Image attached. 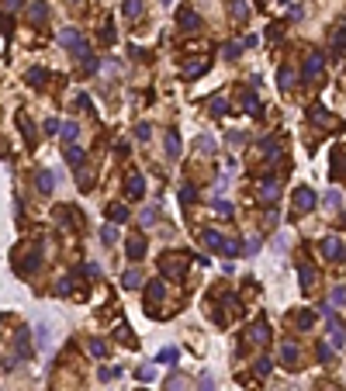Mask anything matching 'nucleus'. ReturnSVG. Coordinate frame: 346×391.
Listing matches in <instances>:
<instances>
[{"instance_id":"nucleus-1","label":"nucleus","mask_w":346,"mask_h":391,"mask_svg":"<svg viewBox=\"0 0 346 391\" xmlns=\"http://www.w3.org/2000/svg\"><path fill=\"white\" fill-rule=\"evenodd\" d=\"M177 28H180L184 35H197V31L204 28V21H201V14H197L194 7H180V11H177Z\"/></svg>"},{"instance_id":"nucleus-2","label":"nucleus","mask_w":346,"mask_h":391,"mask_svg":"<svg viewBox=\"0 0 346 391\" xmlns=\"http://www.w3.org/2000/svg\"><path fill=\"white\" fill-rule=\"evenodd\" d=\"M59 42H62L66 49H73V52H77L80 59H90V45L80 39V31H77V28H62V31H59Z\"/></svg>"},{"instance_id":"nucleus-3","label":"nucleus","mask_w":346,"mask_h":391,"mask_svg":"<svg viewBox=\"0 0 346 391\" xmlns=\"http://www.w3.org/2000/svg\"><path fill=\"white\" fill-rule=\"evenodd\" d=\"M159 274H163V277H180V274H184V256H180V253L163 256V260H159Z\"/></svg>"},{"instance_id":"nucleus-4","label":"nucleus","mask_w":346,"mask_h":391,"mask_svg":"<svg viewBox=\"0 0 346 391\" xmlns=\"http://www.w3.org/2000/svg\"><path fill=\"white\" fill-rule=\"evenodd\" d=\"M312 208H315V194H312V187H298V191H294V211L305 215V211H312Z\"/></svg>"},{"instance_id":"nucleus-5","label":"nucleus","mask_w":346,"mask_h":391,"mask_svg":"<svg viewBox=\"0 0 346 391\" xmlns=\"http://www.w3.org/2000/svg\"><path fill=\"white\" fill-rule=\"evenodd\" d=\"M277 197H281V187H277V180H273V176H267V180L260 184V201L273 208V204H277Z\"/></svg>"},{"instance_id":"nucleus-6","label":"nucleus","mask_w":346,"mask_h":391,"mask_svg":"<svg viewBox=\"0 0 346 391\" xmlns=\"http://www.w3.org/2000/svg\"><path fill=\"white\" fill-rule=\"evenodd\" d=\"M308 118H312L315 125H322V128H339V118H332V115L326 111V108H319V104H315V108L308 111Z\"/></svg>"},{"instance_id":"nucleus-7","label":"nucleus","mask_w":346,"mask_h":391,"mask_svg":"<svg viewBox=\"0 0 346 391\" xmlns=\"http://www.w3.org/2000/svg\"><path fill=\"white\" fill-rule=\"evenodd\" d=\"M24 253H28V256H21V260H18V270H21V274H35L39 263H42V253H39V250H24Z\"/></svg>"},{"instance_id":"nucleus-8","label":"nucleus","mask_w":346,"mask_h":391,"mask_svg":"<svg viewBox=\"0 0 346 391\" xmlns=\"http://www.w3.org/2000/svg\"><path fill=\"white\" fill-rule=\"evenodd\" d=\"M125 191H128V197H142V194H146V176H142V173H128Z\"/></svg>"},{"instance_id":"nucleus-9","label":"nucleus","mask_w":346,"mask_h":391,"mask_svg":"<svg viewBox=\"0 0 346 391\" xmlns=\"http://www.w3.org/2000/svg\"><path fill=\"white\" fill-rule=\"evenodd\" d=\"M319 69H322V56H319V52H312V56L305 59V73H301V80L312 83V80L319 77Z\"/></svg>"},{"instance_id":"nucleus-10","label":"nucleus","mask_w":346,"mask_h":391,"mask_svg":"<svg viewBox=\"0 0 346 391\" xmlns=\"http://www.w3.org/2000/svg\"><path fill=\"white\" fill-rule=\"evenodd\" d=\"M208 66H212V59H194V62H187V66L180 69V73H184V80H197Z\"/></svg>"},{"instance_id":"nucleus-11","label":"nucleus","mask_w":346,"mask_h":391,"mask_svg":"<svg viewBox=\"0 0 346 391\" xmlns=\"http://www.w3.org/2000/svg\"><path fill=\"white\" fill-rule=\"evenodd\" d=\"M322 253H326V260H343V242H339V239H336V235H329L326 242H322Z\"/></svg>"},{"instance_id":"nucleus-12","label":"nucleus","mask_w":346,"mask_h":391,"mask_svg":"<svg viewBox=\"0 0 346 391\" xmlns=\"http://www.w3.org/2000/svg\"><path fill=\"white\" fill-rule=\"evenodd\" d=\"M163 294H166V288H163V280H153V284L146 288V308H153V305H159V301H163Z\"/></svg>"},{"instance_id":"nucleus-13","label":"nucleus","mask_w":346,"mask_h":391,"mask_svg":"<svg viewBox=\"0 0 346 391\" xmlns=\"http://www.w3.org/2000/svg\"><path fill=\"white\" fill-rule=\"evenodd\" d=\"M125 250H128V256H132V260H142V256H146V239H142V235H128Z\"/></svg>"},{"instance_id":"nucleus-14","label":"nucleus","mask_w":346,"mask_h":391,"mask_svg":"<svg viewBox=\"0 0 346 391\" xmlns=\"http://www.w3.org/2000/svg\"><path fill=\"white\" fill-rule=\"evenodd\" d=\"M246 339H250V343H267V339H270V329H267V322H256V326H250V333H246Z\"/></svg>"},{"instance_id":"nucleus-15","label":"nucleus","mask_w":346,"mask_h":391,"mask_svg":"<svg viewBox=\"0 0 346 391\" xmlns=\"http://www.w3.org/2000/svg\"><path fill=\"white\" fill-rule=\"evenodd\" d=\"M121 14H125V21H139L142 18V0H125L121 4Z\"/></svg>"},{"instance_id":"nucleus-16","label":"nucleus","mask_w":346,"mask_h":391,"mask_svg":"<svg viewBox=\"0 0 346 391\" xmlns=\"http://www.w3.org/2000/svg\"><path fill=\"white\" fill-rule=\"evenodd\" d=\"M298 357H301V353H298L294 343H284V346H281V360H284V367H298Z\"/></svg>"},{"instance_id":"nucleus-17","label":"nucleus","mask_w":346,"mask_h":391,"mask_svg":"<svg viewBox=\"0 0 346 391\" xmlns=\"http://www.w3.org/2000/svg\"><path fill=\"white\" fill-rule=\"evenodd\" d=\"M208 111H212L215 118H222V115H229V100L222 97V94H215L212 100H208Z\"/></svg>"},{"instance_id":"nucleus-18","label":"nucleus","mask_w":346,"mask_h":391,"mask_svg":"<svg viewBox=\"0 0 346 391\" xmlns=\"http://www.w3.org/2000/svg\"><path fill=\"white\" fill-rule=\"evenodd\" d=\"M243 108H246V115H250V118H260V115H263V108H260V100H256V94H253V90L243 97Z\"/></svg>"},{"instance_id":"nucleus-19","label":"nucleus","mask_w":346,"mask_h":391,"mask_svg":"<svg viewBox=\"0 0 346 391\" xmlns=\"http://www.w3.org/2000/svg\"><path fill=\"white\" fill-rule=\"evenodd\" d=\"M28 18H31V24H42V21L49 18V7H45L42 0H35V4H31V11H28Z\"/></svg>"},{"instance_id":"nucleus-20","label":"nucleus","mask_w":346,"mask_h":391,"mask_svg":"<svg viewBox=\"0 0 346 391\" xmlns=\"http://www.w3.org/2000/svg\"><path fill=\"white\" fill-rule=\"evenodd\" d=\"M277 156H281V142H277V138H263V159L273 163Z\"/></svg>"},{"instance_id":"nucleus-21","label":"nucleus","mask_w":346,"mask_h":391,"mask_svg":"<svg viewBox=\"0 0 346 391\" xmlns=\"http://www.w3.org/2000/svg\"><path fill=\"white\" fill-rule=\"evenodd\" d=\"M35 187H39L42 194H52V173H49V170H39V173H35Z\"/></svg>"},{"instance_id":"nucleus-22","label":"nucleus","mask_w":346,"mask_h":391,"mask_svg":"<svg viewBox=\"0 0 346 391\" xmlns=\"http://www.w3.org/2000/svg\"><path fill=\"white\" fill-rule=\"evenodd\" d=\"M204 246H208V250H225V239L215 232V229H204Z\"/></svg>"},{"instance_id":"nucleus-23","label":"nucleus","mask_w":346,"mask_h":391,"mask_svg":"<svg viewBox=\"0 0 346 391\" xmlns=\"http://www.w3.org/2000/svg\"><path fill=\"white\" fill-rule=\"evenodd\" d=\"M277 83H281V90H291V87H294V73H291V66H281V69H277Z\"/></svg>"},{"instance_id":"nucleus-24","label":"nucleus","mask_w":346,"mask_h":391,"mask_svg":"<svg viewBox=\"0 0 346 391\" xmlns=\"http://www.w3.org/2000/svg\"><path fill=\"white\" fill-rule=\"evenodd\" d=\"M66 163H70V166H83V149H80V146H66Z\"/></svg>"},{"instance_id":"nucleus-25","label":"nucleus","mask_w":346,"mask_h":391,"mask_svg":"<svg viewBox=\"0 0 346 391\" xmlns=\"http://www.w3.org/2000/svg\"><path fill=\"white\" fill-rule=\"evenodd\" d=\"M166 156H170V159L180 156V138H177V132H173V128L166 132Z\"/></svg>"},{"instance_id":"nucleus-26","label":"nucleus","mask_w":346,"mask_h":391,"mask_svg":"<svg viewBox=\"0 0 346 391\" xmlns=\"http://www.w3.org/2000/svg\"><path fill=\"white\" fill-rule=\"evenodd\" d=\"M232 18L239 21V24L250 18V7H246V0H232Z\"/></svg>"},{"instance_id":"nucleus-27","label":"nucleus","mask_w":346,"mask_h":391,"mask_svg":"<svg viewBox=\"0 0 346 391\" xmlns=\"http://www.w3.org/2000/svg\"><path fill=\"white\" fill-rule=\"evenodd\" d=\"M298 277H301V288H312V280H315L312 263H298Z\"/></svg>"},{"instance_id":"nucleus-28","label":"nucleus","mask_w":346,"mask_h":391,"mask_svg":"<svg viewBox=\"0 0 346 391\" xmlns=\"http://www.w3.org/2000/svg\"><path fill=\"white\" fill-rule=\"evenodd\" d=\"M18 125H21V132H24V138H28V146H35V128H31L28 115H18Z\"/></svg>"},{"instance_id":"nucleus-29","label":"nucleus","mask_w":346,"mask_h":391,"mask_svg":"<svg viewBox=\"0 0 346 391\" xmlns=\"http://www.w3.org/2000/svg\"><path fill=\"white\" fill-rule=\"evenodd\" d=\"M108 218H111V222H128V208H125V204H111V208H108Z\"/></svg>"},{"instance_id":"nucleus-30","label":"nucleus","mask_w":346,"mask_h":391,"mask_svg":"<svg viewBox=\"0 0 346 391\" xmlns=\"http://www.w3.org/2000/svg\"><path fill=\"white\" fill-rule=\"evenodd\" d=\"M18 357L24 360V357H31V346H28V329H21L18 333Z\"/></svg>"},{"instance_id":"nucleus-31","label":"nucleus","mask_w":346,"mask_h":391,"mask_svg":"<svg viewBox=\"0 0 346 391\" xmlns=\"http://www.w3.org/2000/svg\"><path fill=\"white\" fill-rule=\"evenodd\" d=\"M87 350H90V357H104V353H108V343H104V339H90Z\"/></svg>"},{"instance_id":"nucleus-32","label":"nucleus","mask_w":346,"mask_h":391,"mask_svg":"<svg viewBox=\"0 0 346 391\" xmlns=\"http://www.w3.org/2000/svg\"><path fill=\"white\" fill-rule=\"evenodd\" d=\"M121 284H125V288H139V284H142V274H139V270H128V274H121Z\"/></svg>"},{"instance_id":"nucleus-33","label":"nucleus","mask_w":346,"mask_h":391,"mask_svg":"<svg viewBox=\"0 0 346 391\" xmlns=\"http://www.w3.org/2000/svg\"><path fill=\"white\" fill-rule=\"evenodd\" d=\"M77 135H80V128L73 125V121H66V125H62V138H66V142L73 146V138H77Z\"/></svg>"},{"instance_id":"nucleus-34","label":"nucleus","mask_w":346,"mask_h":391,"mask_svg":"<svg viewBox=\"0 0 346 391\" xmlns=\"http://www.w3.org/2000/svg\"><path fill=\"white\" fill-rule=\"evenodd\" d=\"M239 52H243V45H235V42H225V49H222L225 59H239Z\"/></svg>"},{"instance_id":"nucleus-35","label":"nucleus","mask_w":346,"mask_h":391,"mask_svg":"<svg viewBox=\"0 0 346 391\" xmlns=\"http://www.w3.org/2000/svg\"><path fill=\"white\" fill-rule=\"evenodd\" d=\"M212 208L218 211V215H232V204H229V201H222V197H215V201H212Z\"/></svg>"},{"instance_id":"nucleus-36","label":"nucleus","mask_w":346,"mask_h":391,"mask_svg":"<svg viewBox=\"0 0 346 391\" xmlns=\"http://www.w3.org/2000/svg\"><path fill=\"white\" fill-rule=\"evenodd\" d=\"M253 371L260 374V377H263V374H270V360H267V357H256V364H253Z\"/></svg>"},{"instance_id":"nucleus-37","label":"nucleus","mask_w":346,"mask_h":391,"mask_svg":"<svg viewBox=\"0 0 346 391\" xmlns=\"http://www.w3.org/2000/svg\"><path fill=\"white\" fill-rule=\"evenodd\" d=\"M194 197H197V191H194L191 184H184V187H180V201H184V204H191Z\"/></svg>"},{"instance_id":"nucleus-38","label":"nucleus","mask_w":346,"mask_h":391,"mask_svg":"<svg viewBox=\"0 0 346 391\" xmlns=\"http://www.w3.org/2000/svg\"><path fill=\"white\" fill-rule=\"evenodd\" d=\"M149 135H153V128H149L146 121H139V125H135V138H142V142H146Z\"/></svg>"},{"instance_id":"nucleus-39","label":"nucleus","mask_w":346,"mask_h":391,"mask_svg":"<svg viewBox=\"0 0 346 391\" xmlns=\"http://www.w3.org/2000/svg\"><path fill=\"white\" fill-rule=\"evenodd\" d=\"M343 45H346V28H339V31H336V42H332V49H336V56L343 52Z\"/></svg>"},{"instance_id":"nucleus-40","label":"nucleus","mask_w":346,"mask_h":391,"mask_svg":"<svg viewBox=\"0 0 346 391\" xmlns=\"http://www.w3.org/2000/svg\"><path fill=\"white\" fill-rule=\"evenodd\" d=\"M100 39H104V45H111V42H115V24H111V21L104 24V31H100Z\"/></svg>"},{"instance_id":"nucleus-41","label":"nucleus","mask_w":346,"mask_h":391,"mask_svg":"<svg viewBox=\"0 0 346 391\" xmlns=\"http://www.w3.org/2000/svg\"><path fill=\"white\" fill-rule=\"evenodd\" d=\"M100 239H104V242H115V239H118L115 225H104V229H100Z\"/></svg>"},{"instance_id":"nucleus-42","label":"nucleus","mask_w":346,"mask_h":391,"mask_svg":"<svg viewBox=\"0 0 346 391\" xmlns=\"http://www.w3.org/2000/svg\"><path fill=\"white\" fill-rule=\"evenodd\" d=\"M312 322H315V315H312V312H301V315H298V329H308Z\"/></svg>"},{"instance_id":"nucleus-43","label":"nucleus","mask_w":346,"mask_h":391,"mask_svg":"<svg viewBox=\"0 0 346 391\" xmlns=\"http://www.w3.org/2000/svg\"><path fill=\"white\" fill-rule=\"evenodd\" d=\"M28 83H45V69H39V66H35V69L28 73Z\"/></svg>"},{"instance_id":"nucleus-44","label":"nucleus","mask_w":346,"mask_h":391,"mask_svg":"<svg viewBox=\"0 0 346 391\" xmlns=\"http://www.w3.org/2000/svg\"><path fill=\"white\" fill-rule=\"evenodd\" d=\"M173 360H177V350H173V346L159 353V364H173Z\"/></svg>"},{"instance_id":"nucleus-45","label":"nucleus","mask_w":346,"mask_h":391,"mask_svg":"<svg viewBox=\"0 0 346 391\" xmlns=\"http://www.w3.org/2000/svg\"><path fill=\"white\" fill-rule=\"evenodd\" d=\"M315 353H319V360H329V357H332V346H326V343H319V350H315Z\"/></svg>"},{"instance_id":"nucleus-46","label":"nucleus","mask_w":346,"mask_h":391,"mask_svg":"<svg viewBox=\"0 0 346 391\" xmlns=\"http://www.w3.org/2000/svg\"><path fill=\"white\" fill-rule=\"evenodd\" d=\"M0 7H4V11H11V14H14V11H18V7H21V0H0Z\"/></svg>"},{"instance_id":"nucleus-47","label":"nucleus","mask_w":346,"mask_h":391,"mask_svg":"<svg viewBox=\"0 0 346 391\" xmlns=\"http://www.w3.org/2000/svg\"><path fill=\"white\" fill-rule=\"evenodd\" d=\"M77 108H80V111H90V97H87V94H80V97H77Z\"/></svg>"},{"instance_id":"nucleus-48","label":"nucleus","mask_w":346,"mask_h":391,"mask_svg":"<svg viewBox=\"0 0 346 391\" xmlns=\"http://www.w3.org/2000/svg\"><path fill=\"white\" fill-rule=\"evenodd\" d=\"M326 204H329V208H339V194H336V191H329V194H326Z\"/></svg>"},{"instance_id":"nucleus-49","label":"nucleus","mask_w":346,"mask_h":391,"mask_svg":"<svg viewBox=\"0 0 346 391\" xmlns=\"http://www.w3.org/2000/svg\"><path fill=\"white\" fill-rule=\"evenodd\" d=\"M153 218H156V208H146L142 211V225H153Z\"/></svg>"},{"instance_id":"nucleus-50","label":"nucleus","mask_w":346,"mask_h":391,"mask_svg":"<svg viewBox=\"0 0 346 391\" xmlns=\"http://www.w3.org/2000/svg\"><path fill=\"white\" fill-rule=\"evenodd\" d=\"M343 298H346V288H336V291H332V305H339Z\"/></svg>"},{"instance_id":"nucleus-51","label":"nucleus","mask_w":346,"mask_h":391,"mask_svg":"<svg viewBox=\"0 0 346 391\" xmlns=\"http://www.w3.org/2000/svg\"><path fill=\"white\" fill-rule=\"evenodd\" d=\"M111 377H118L115 367H104V371H100V381H111Z\"/></svg>"},{"instance_id":"nucleus-52","label":"nucleus","mask_w":346,"mask_h":391,"mask_svg":"<svg viewBox=\"0 0 346 391\" xmlns=\"http://www.w3.org/2000/svg\"><path fill=\"white\" fill-rule=\"evenodd\" d=\"M201 153H215V142H212V138H201Z\"/></svg>"},{"instance_id":"nucleus-53","label":"nucleus","mask_w":346,"mask_h":391,"mask_svg":"<svg viewBox=\"0 0 346 391\" xmlns=\"http://www.w3.org/2000/svg\"><path fill=\"white\" fill-rule=\"evenodd\" d=\"M153 377V367H139V381H149Z\"/></svg>"},{"instance_id":"nucleus-54","label":"nucleus","mask_w":346,"mask_h":391,"mask_svg":"<svg viewBox=\"0 0 346 391\" xmlns=\"http://www.w3.org/2000/svg\"><path fill=\"white\" fill-rule=\"evenodd\" d=\"M201 391H215V381H212V377H201Z\"/></svg>"},{"instance_id":"nucleus-55","label":"nucleus","mask_w":346,"mask_h":391,"mask_svg":"<svg viewBox=\"0 0 346 391\" xmlns=\"http://www.w3.org/2000/svg\"><path fill=\"white\" fill-rule=\"evenodd\" d=\"M87 277H100V267H97V263H87Z\"/></svg>"},{"instance_id":"nucleus-56","label":"nucleus","mask_w":346,"mask_h":391,"mask_svg":"<svg viewBox=\"0 0 346 391\" xmlns=\"http://www.w3.org/2000/svg\"><path fill=\"white\" fill-rule=\"evenodd\" d=\"M0 31H4V35H7V31H11V21L4 18V14H0Z\"/></svg>"},{"instance_id":"nucleus-57","label":"nucleus","mask_w":346,"mask_h":391,"mask_svg":"<svg viewBox=\"0 0 346 391\" xmlns=\"http://www.w3.org/2000/svg\"><path fill=\"white\" fill-rule=\"evenodd\" d=\"M70 4H87V0H70Z\"/></svg>"}]
</instances>
